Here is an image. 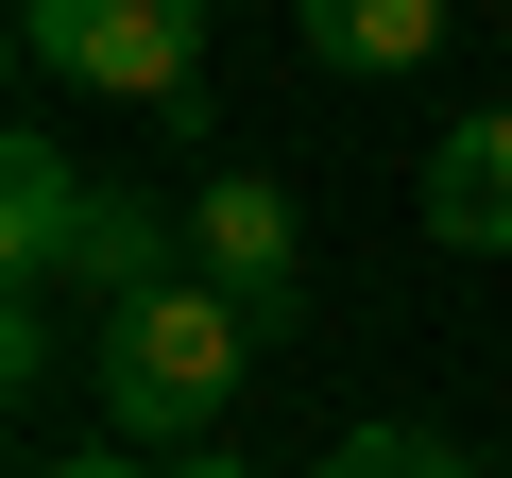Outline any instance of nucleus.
Segmentation results:
<instances>
[{
    "instance_id": "obj_5",
    "label": "nucleus",
    "mask_w": 512,
    "mask_h": 478,
    "mask_svg": "<svg viewBox=\"0 0 512 478\" xmlns=\"http://www.w3.org/2000/svg\"><path fill=\"white\" fill-rule=\"evenodd\" d=\"M86 171L52 154V137H18V154H0V257H18V291H69V257H86Z\"/></svg>"
},
{
    "instance_id": "obj_3",
    "label": "nucleus",
    "mask_w": 512,
    "mask_h": 478,
    "mask_svg": "<svg viewBox=\"0 0 512 478\" xmlns=\"http://www.w3.org/2000/svg\"><path fill=\"white\" fill-rule=\"evenodd\" d=\"M171 222H188V274H205V291H239L256 325L291 308V274H308V222H291V188H274V171H205Z\"/></svg>"
},
{
    "instance_id": "obj_6",
    "label": "nucleus",
    "mask_w": 512,
    "mask_h": 478,
    "mask_svg": "<svg viewBox=\"0 0 512 478\" xmlns=\"http://www.w3.org/2000/svg\"><path fill=\"white\" fill-rule=\"evenodd\" d=\"M291 35H308V69L393 86V69H427V52H444V0H291Z\"/></svg>"
},
{
    "instance_id": "obj_1",
    "label": "nucleus",
    "mask_w": 512,
    "mask_h": 478,
    "mask_svg": "<svg viewBox=\"0 0 512 478\" xmlns=\"http://www.w3.org/2000/svg\"><path fill=\"white\" fill-rule=\"evenodd\" d=\"M86 359H103V427H120V444H205V427L239 410V376H256V308L205 291V274H154V291L103 308Z\"/></svg>"
},
{
    "instance_id": "obj_9",
    "label": "nucleus",
    "mask_w": 512,
    "mask_h": 478,
    "mask_svg": "<svg viewBox=\"0 0 512 478\" xmlns=\"http://www.w3.org/2000/svg\"><path fill=\"white\" fill-rule=\"evenodd\" d=\"M35 478H137V461H103V444H86V461H35Z\"/></svg>"
},
{
    "instance_id": "obj_4",
    "label": "nucleus",
    "mask_w": 512,
    "mask_h": 478,
    "mask_svg": "<svg viewBox=\"0 0 512 478\" xmlns=\"http://www.w3.org/2000/svg\"><path fill=\"white\" fill-rule=\"evenodd\" d=\"M427 239L444 257H512V103L427 137Z\"/></svg>"
},
{
    "instance_id": "obj_2",
    "label": "nucleus",
    "mask_w": 512,
    "mask_h": 478,
    "mask_svg": "<svg viewBox=\"0 0 512 478\" xmlns=\"http://www.w3.org/2000/svg\"><path fill=\"white\" fill-rule=\"evenodd\" d=\"M18 69L35 86H120V103H188L205 86V0H18Z\"/></svg>"
},
{
    "instance_id": "obj_7",
    "label": "nucleus",
    "mask_w": 512,
    "mask_h": 478,
    "mask_svg": "<svg viewBox=\"0 0 512 478\" xmlns=\"http://www.w3.org/2000/svg\"><path fill=\"white\" fill-rule=\"evenodd\" d=\"M308 478H478V461H461L444 427H342V444H325Z\"/></svg>"
},
{
    "instance_id": "obj_8",
    "label": "nucleus",
    "mask_w": 512,
    "mask_h": 478,
    "mask_svg": "<svg viewBox=\"0 0 512 478\" xmlns=\"http://www.w3.org/2000/svg\"><path fill=\"white\" fill-rule=\"evenodd\" d=\"M171 478H256V461H222V444H171Z\"/></svg>"
}]
</instances>
